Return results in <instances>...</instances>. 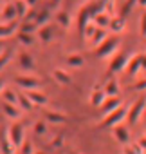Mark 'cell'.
<instances>
[{
  "label": "cell",
  "instance_id": "obj_1",
  "mask_svg": "<svg viewBox=\"0 0 146 154\" xmlns=\"http://www.w3.org/2000/svg\"><path fill=\"white\" fill-rule=\"evenodd\" d=\"M126 112H128V107L121 103L115 111H112V112H108V114L105 116V120L99 123V127H114V125L124 122V120H126Z\"/></svg>",
  "mask_w": 146,
  "mask_h": 154
},
{
  "label": "cell",
  "instance_id": "obj_2",
  "mask_svg": "<svg viewBox=\"0 0 146 154\" xmlns=\"http://www.w3.org/2000/svg\"><path fill=\"white\" fill-rule=\"evenodd\" d=\"M144 109H146V98H144V96H141V98H137V100L133 102V105H132V107H128L126 120H128L130 123H137V122H139V118H141V114L144 112Z\"/></svg>",
  "mask_w": 146,
  "mask_h": 154
},
{
  "label": "cell",
  "instance_id": "obj_3",
  "mask_svg": "<svg viewBox=\"0 0 146 154\" xmlns=\"http://www.w3.org/2000/svg\"><path fill=\"white\" fill-rule=\"evenodd\" d=\"M15 84L22 89V91H31V89H42L43 82L36 76H16Z\"/></svg>",
  "mask_w": 146,
  "mask_h": 154
},
{
  "label": "cell",
  "instance_id": "obj_4",
  "mask_svg": "<svg viewBox=\"0 0 146 154\" xmlns=\"http://www.w3.org/2000/svg\"><path fill=\"white\" fill-rule=\"evenodd\" d=\"M7 136H9V140H11V143H13L15 150H16V149H20V145H22V141H24V125H22L20 122L11 123L9 131H7Z\"/></svg>",
  "mask_w": 146,
  "mask_h": 154
},
{
  "label": "cell",
  "instance_id": "obj_5",
  "mask_svg": "<svg viewBox=\"0 0 146 154\" xmlns=\"http://www.w3.org/2000/svg\"><path fill=\"white\" fill-rule=\"evenodd\" d=\"M117 47H119V38H107L99 47H96V53L99 58H107L112 53H115Z\"/></svg>",
  "mask_w": 146,
  "mask_h": 154
},
{
  "label": "cell",
  "instance_id": "obj_6",
  "mask_svg": "<svg viewBox=\"0 0 146 154\" xmlns=\"http://www.w3.org/2000/svg\"><path fill=\"white\" fill-rule=\"evenodd\" d=\"M142 69V54H135L132 58H128V63L124 67V72L128 76H137Z\"/></svg>",
  "mask_w": 146,
  "mask_h": 154
},
{
  "label": "cell",
  "instance_id": "obj_7",
  "mask_svg": "<svg viewBox=\"0 0 146 154\" xmlns=\"http://www.w3.org/2000/svg\"><path fill=\"white\" fill-rule=\"evenodd\" d=\"M128 54L126 53H117L114 58H112V63H110V71L112 72H121V71H124V67H126V63H128Z\"/></svg>",
  "mask_w": 146,
  "mask_h": 154
},
{
  "label": "cell",
  "instance_id": "obj_8",
  "mask_svg": "<svg viewBox=\"0 0 146 154\" xmlns=\"http://www.w3.org/2000/svg\"><path fill=\"white\" fill-rule=\"evenodd\" d=\"M112 134H114V138H115L119 143H123V145H126V143L130 141V131H128L126 125H123V122L117 123V125H114Z\"/></svg>",
  "mask_w": 146,
  "mask_h": 154
},
{
  "label": "cell",
  "instance_id": "obj_9",
  "mask_svg": "<svg viewBox=\"0 0 146 154\" xmlns=\"http://www.w3.org/2000/svg\"><path fill=\"white\" fill-rule=\"evenodd\" d=\"M119 105H121V100H119L117 96H107V100H105V102H103V105H101V114H103V116H107L108 112L115 111Z\"/></svg>",
  "mask_w": 146,
  "mask_h": 154
},
{
  "label": "cell",
  "instance_id": "obj_10",
  "mask_svg": "<svg viewBox=\"0 0 146 154\" xmlns=\"http://www.w3.org/2000/svg\"><path fill=\"white\" fill-rule=\"evenodd\" d=\"M0 18H2V24L15 22V20L18 18V15H16V8H15V2H13V4H7V6L2 9V13H0Z\"/></svg>",
  "mask_w": 146,
  "mask_h": 154
},
{
  "label": "cell",
  "instance_id": "obj_11",
  "mask_svg": "<svg viewBox=\"0 0 146 154\" xmlns=\"http://www.w3.org/2000/svg\"><path fill=\"white\" fill-rule=\"evenodd\" d=\"M108 38V33H107V27H98L96 31H94V35L89 38L90 40V44H92V47L96 49V47H99L105 40Z\"/></svg>",
  "mask_w": 146,
  "mask_h": 154
},
{
  "label": "cell",
  "instance_id": "obj_12",
  "mask_svg": "<svg viewBox=\"0 0 146 154\" xmlns=\"http://www.w3.org/2000/svg\"><path fill=\"white\" fill-rule=\"evenodd\" d=\"M92 20L96 22V26H98V27H108V26H110V22H112V15H110V13H107L105 9H101V11H98V13L92 17Z\"/></svg>",
  "mask_w": 146,
  "mask_h": 154
},
{
  "label": "cell",
  "instance_id": "obj_13",
  "mask_svg": "<svg viewBox=\"0 0 146 154\" xmlns=\"http://www.w3.org/2000/svg\"><path fill=\"white\" fill-rule=\"evenodd\" d=\"M2 111H4V114H6L7 118H11V120H18V118H20V107H18L16 103L4 102V103H2Z\"/></svg>",
  "mask_w": 146,
  "mask_h": 154
},
{
  "label": "cell",
  "instance_id": "obj_14",
  "mask_svg": "<svg viewBox=\"0 0 146 154\" xmlns=\"http://www.w3.org/2000/svg\"><path fill=\"white\" fill-rule=\"evenodd\" d=\"M25 94L29 96V100L34 103V105H45L47 103V96L43 93H40V89H31V91H25Z\"/></svg>",
  "mask_w": 146,
  "mask_h": 154
},
{
  "label": "cell",
  "instance_id": "obj_15",
  "mask_svg": "<svg viewBox=\"0 0 146 154\" xmlns=\"http://www.w3.org/2000/svg\"><path fill=\"white\" fill-rule=\"evenodd\" d=\"M43 118L51 123H63L67 120V116L63 112H58V111H51V109H45L43 111Z\"/></svg>",
  "mask_w": 146,
  "mask_h": 154
},
{
  "label": "cell",
  "instance_id": "obj_16",
  "mask_svg": "<svg viewBox=\"0 0 146 154\" xmlns=\"http://www.w3.org/2000/svg\"><path fill=\"white\" fill-rule=\"evenodd\" d=\"M108 29H110L112 33L119 35V33H123V31L126 29V20H124L123 17H112V22H110Z\"/></svg>",
  "mask_w": 146,
  "mask_h": 154
},
{
  "label": "cell",
  "instance_id": "obj_17",
  "mask_svg": "<svg viewBox=\"0 0 146 154\" xmlns=\"http://www.w3.org/2000/svg\"><path fill=\"white\" fill-rule=\"evenodd\" d=\"M16 29H18L16 20H15V22H7V24H0V38L11 36L13 33H16Z\"/></svg>",
  "mask_w": 146,
  "mask_h": 154
},
{
  "label": "cell",
  "instance_id": "obj_18",
  "mask_svg": "<svg viewBox=\"0 0 146 154\" xmlns=\"http://www.w3.org/2000/svg\"><path fill=\"white\" fill-rule=\"evenodd\" d=\"M18 65L22 67V69H33L34 67V58L29 54V53H20L18 54Z\"/></svg>",
  "mask_w": 146,
  "mask_h": 154
},
{
  "label": "cell",
  "instance_id": "obj_19",
  "mask_svg": "<svg viewBox=\"0 0 146 154\" xmlns=\"http://www.w3.org/2000/svg\"><path fill=\"white\" fill-rule=\"evenodd\" d=\"M105 100H107V93H105V89H98V87H96L94 93H92V96H90V103L96 105V107H101Z\"/></svg>",
  "mask_w": 146,
  "mask_h": 154
},
{
  "label": "cell",
  "instance_id": "obj_20",
  "mask_svg": "<svg viewBox=\"0 0 146 154\" xmlns=\"http://www.w3.org/2000/svg\"><path fill=\"white\" fill-rule=\"evenodd\" d=\"M0 94H2V102H9V103H16L18 102V91H15L11 87H4Z\"/></svg>",
  "mask_w": 146,
  "mask_h": 154
},
{
  "label": "cell",
  "instance_id": "obj_21",
  "mask_svg": "<svg viewBox=\"0 0 146 154\" xmlns=\"http://www.w3.org/2000/svg\"><path fill=\"white\" fill-rule=\"evenodd\" d=\"M16 105H18L22 111H25V112L31 111V109L34 107V103L29 100V96H27L25 93H18V102H16Z\"/></svg>",
  "mask_w": 146,
  "mask_h": 154
},
{
  "label": "cell",
  "instance_id": "obj_22",
  "mask_svg": "<svg viewBox=\"0 0 146 154\" xmlns=\"http://www.w3.org/2000/svg\"><path fill=\"white\" fill-rule=\"evenodd\" d=\"M52 76H54V80L58 82V84H61V85H69L72 80H70V76L63 71V69H54L52 71Z\"/></svg>",
  "mask_w": 146,
  "mask_h": 154
},
{
  "label": "cell",
  "instance_id": "obj_23",
  "mask_svg": "<svg viewBox=\"0 0 146 154\" xmlns=\"http://www.w3.org/2000/svg\"><path fill=\"white\" fill-rule=\"evenodd\" d=\"M103 89H105L107 96H117V94H119V84H117V80H115V78H110Z\"/></svg>",
  "mask_w": 146,
  "mask_h": 154
},
{
  "label": "cell",
  "instance_id": "obj_24",
  "mask_svg": "<svg viewBox=\"0 0 146 154\" xmlns=\"http://www.w3.org/2000/svg\"><path fill=\"white\" fill-rule=\"evenodd\" d=\"M38 38L42 40V42H49L51 38H52V29L45 24V26H40L38 27Z\"/></svg>",
  "mask_w": 146,
  "mask_h": 154
},
{
  "label": "cell",
  "instance_id": "obj_25",
  "mask_svg": "<svg viewBox=\"0 0 146 154\" xmlns=\"http://www.w3.org/2000/svg\"><path fill=\"white\" fill-rule=\"evenodd\" d=\"M15 8H16L18 18H25V15H27V11H29V4L25 2V0H16V2H15Z\"/></svg>",
  "mask_w": 146,
  "mask_h": 154
},
{
  "label": "cell",
  "instance_id": "obj_26",
  "mask_svg": "<svg viewBox=\"0 0 146 154\" xmlns=\"http://www.w3.org/2000/svg\"><path fill=\"white\" fill-rule=\"evenodd\" d=\"M0 149H2V152H13L15 150V147H13V143H11V140H9L7 134L0 136Z\"/></svg>",
  "mask_w": 146,
  "mask_h": 154
},
{
  "label": "cell",
  "instance_id": "obj_27",
  "mask_svg": "<svg viewBox=\"0 0 146 154\" xmlns=\"http://www.w3.org/2000/svg\"><path fill=\"white\" fill-rule=\"evenodd\" d=\"M96 29H98V26H96V22H94V20H89V22L85 24V27H83V31H81V36L89 40V38H90V36L94 35V31H96Z\"/></svg>",
  "mask_w": 146,
  "mask_h": 154
},
{
  "label": "cell",
  "instance_id": "obj_28",
  "mask_svg": "<svg viewBox=\"0 0 146 154\" xmlns=\"http://www.w3.org/2000/svg\"><path fill=\"white\" fill-rule=\"evenodd\" d=\"M67 63L70 65V67H81L83 65V56L81 54H69L67 56Z\"/></svg>",
  "mask_w": 146,
  "mask_h": 154
},
{
  "label": "cell",
  "instance_id": "obj_29",
  "mask_svg": "<svg viewBox=\"0 0 146 154\" xmlns=\"http://www.w3.org/2000/svg\"><path fill=\"white\" fill-rule=\"evenodd\" d=\"M49 20H51V13H49V9H43V11H42V13H38V15H36V18H34V22L38 24V27H40V26L49 24Z\"/></svg>",
  "mask_w": 146,
  "mask_h": 154
},
{
  "label": "cell",
  "instance_id": "obj_30",
  "mask_svg": "<svg viewBox=\"0 0 146 154\" xmlns=\"http://www.w3.org/2000/svg\"><path fill=\"white\" fill-rule=\"evenodd\" d=\"M56 20H58V24H60L61 27H69V26H70V17H69L67 11H58Z\"/></svg>",
  "mask_w": 146,
  "mask_h": 154
},
{
  "label": "cell",
  "instance_id": "obj_31",
  "mask_svg": "<svg viewBox=\"0 0 146 154\" xmlns=\"http://www.w3.org/2000/svg\"><path fill=\"white\" fill-rule=\"evenodd\" d=\"M9 60H11V49H4L0 53V72H2V69L7 65Z\"/></svg>",
  "mask_w": 146,
  "mask_h": 154
},
{
  "label": "cell",
  "instance_id": "obj_32",
  "mask_svg": "<svg viewBox=\"0 0 146 154\" xmlns=\"http://www.w3.org/2000/svg\"><path fill=\"white\" fill-rule=\"evenodd\" d=\"M16 36H18L20 44H24V45H31V44H33V35H31V33L18 31V33H16Z\"/></svg>",
  "mask_w": 146,
  "mask_h": 154
},
{
  "label": "cell",
  "instance_id": "obj_33",
  "mask_svg": "<svg viewBox=\"0 0 146 154\" xmlns=\"http://www.w3.org/2000/svg\"><path fill=\"white\" fill-rule=\"evenodd\" d=\"M34 134H38V136H42V134H45V131H47V125H45V122L43 120H40V122H36L34 123Z\"/></svg>",
  "mask_w": 146,
  "mask_h": 154
},
{
  "label": "cell",
  "instance_id": "obj_34",
  "mask_svg": "<svg viewBox=\"0 0 146 154\" xmlns=\"http://www.w3.org/2000/svg\"><path fill=\"white\" fill-rule=\"evenodd\" d=\"M20 152L22 154H31V152H34V149H33V143L31 141H22V145H20Z\"/></svg>",
  "mask_w": 146,
  "mask_h": 154
},
{
  "label": "cell",
  "instance_id": "obj_35",
  "mask_svg": "<svg viewBox=\"0 0 146 154\" xmlns=\"http://www.w3.org/2000/svg\"><path fill=\"white\" fill-rule=\"evenodd\" d=\"M139 33H141L142 38L146 36V11H144L142 17H141V22H139Z\"/></svg>",
  "mask_w": 146,
  "mask_h": 154
},
{
  "label": "cell",
  "instance_id": "obj_36",
  "mask_svg": "<svg viewBox=\"0 0 146 154\" xmlns=\"http://www.w3.org/2000/svg\"><path fill=\"white\" fill-rule=\"evenodd\" d=\"M61 145H63V136H60V134H58V136L54 138V141L51 143V149H60Z\"/></svg>",
  "mask_w": 146,
  "mask_h": 154
},
{
  "label": "cell",
  "instance_id": "obj_37",
  "mask_svg": "<svg viewBox=\"0 0 146 154\" xmlns=\"http://www.w3.org/2000/svg\"><path fill=\"white\" fill-rule=\"evenodd\" d=\"M137 143H139V147L142 149V152H146V134H144V136H141V138L137 140Z\"/></svg>",
  "mask_w": 146,
  "mask_h": 154
},
{
  "label": "cell",
  "instance_id": "obj_38",
  "mask_svg": "<svg viewBox=\"0 0 146 154\" xmlns=\"http://www.w3.org/2000/svg\"><path fill=\"white\" fill-rule=\"evenodd\" d=\"M133 89H135V91H144V89H146V80H141V82H137V84L133 85Z\"/></svg>",
  "mask_w": 146,
  "mask_h": 154
},
{
  "label": "cell",
  "instance_id": "obj_39",
  "mask_svg": "<svg viewBox=\"0 0 146 154\" xmlns=\"http://www.w3.org/2000/svg\"><path fill=\"white\" fill-rule=\"evenodd\" d=\"M135 2H137V6H141V8L146 9V0H135Z\"/></svg>",
  "mask_w": 146,
  "mask_h": 154
},
{
  "label": "cell",
  "instance_id": "obj_40",
  "mask_svg": "<svg viewBox=\"0 0 146 154\" xmlns=\"http://www.w3.org/2000/svg\"><path fill=\"white\" fill-rule=\"evenodd\" d=\"M25 2H27V4H29V8H33V6H34V4H36V2H38V0H25Z\"/></svg>",
  "mask_w": 146,
  "mask_h": 154
},
{
  "label": "cell",
  "instance_id": "obj_41",
  "mask_svg": "<svg viewBox=\"0 0 146 154\" xmlns=\"http://www.w3.org/2000/svg\"><path fill=\"white\" fill-rule=\"evenodd\" d=\"M142 69H146V54H142Z\"/></svg>",
  "mask_w": 146,
  "mask_h": 154
},
{
  "label": "cell",
  "instance_id": "obj_42",
  "mask_svg": "<svg viewBox=\"0 0 146 154\" xmlns=\"http://www.w3.org/2000/svg\"><path fill=\"white\" fill-rule=\"evenodd\" d=\"M2 89H4V80L0 78V93H2Z\"/></svg>",
  "mask_w": 146,
  "mask_h": 154
},
{
  "label": "cell",
  "instance_id": "obj_43",
  "mask_svg": "<svg viewBox=\"0 0 146 154\" xmlns=\"http://www.w3.org/2000/svg\"><path fill=\"white\" fill-rule=\"evenodd\" d=\"M51 2H52V4H58V2H60V0H51Z\"/></svg>",
  "mask_w": 146,
  "mask_h": 154
},
{
  "label": "cell",
  "instance_id": "obj_44",
  "mask_svg": "<svg viewBox=\"0 0 146 154\" xmlns=\"http://www.w3.org/2000/svg\"><path fill=\"white\" fill-rule=\"evenodd\" d=\"M2 51H4V45H2V44H0V53H2Z\"/></svg>",
  "mask_w": 146,
  "mask_h": 154
},
{
  "label": "cell",
  "instance_id": "obj_45",
  "mask_svg": "<svg viewBox=\"0 0 146 154\" xmlns=\"http://www.w3.org/2000/svg\"><path fill=\"white\" fill-rule=\"evenodd\" d=\"M0 4H2V0H0Z\"/></svg>",
  "mask_w": 146,
  "mask_h": 154
},
{
  "label": "cell",
  "instance_id": "obj_46",
  "mask_svg": "<svg viewBox=\"0 0 146 154\" xmlns=\"http://www.w3.org/2000/svg\"><path fill=\"white\" fill-rule=\"evenodd\" d=\"M144 40H146V36H144Z\"/></svg>",
  "mask_w": 146,
  "mask_h": 154
},
{
  "label": "cell",
  "instance_id": "obj_47",
  "mask_svg": "<svg viewBox=\"0 0 146 154\" xmlns=\"http://www.w3.org/2000/svg\"><path fill=\"white\" fill-rule=\"evenodd\" d=\"M144 112H146V109H144Z\"/></svg>",
  "mask_w": 146,
  "mask_h": 154
}]
</instances>
